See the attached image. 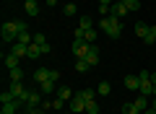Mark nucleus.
Wrapping results in <instances>:
<instances>
[{"instance_id":"obj_11","label":"nucleus","mask_w":156,"mask_h":114,"mask_svg":"<svg viewBox=\"0 0 156 114\" xmlns=\"http://www.w3.org/2000/svg\"><path fill=\"white\" fill-rule=\"evenodd\" d=\"M8 91L13 93V98H21V101L26 104V98H23V96H26V88H23L21 83H11V88H8Z\"/></svg>"},{"instance_id":"obj_33","label":"nucleus","mask_w":156,"mask_h":114,"mask_svg":"<svg viewBox=\"0 0 156 114\" xmlns=\"http://www.w3.org/2000/svg\"><path fill=\"white\" fill-rule=\"evenodd\" d=\"M86 42H89V44L96 42V31H94V29H89V31H86Z\"/></svg>"},{"instance_id":"obj_34","label":"nucleus","mask_w":156,"mask_h":114,"mask_svg":"<svg viewBox=\"0 0 156 114\" xmlns=\"http://www.w3.org/2000/svg\"><path fill=\"white\" fill-rule=\"evenodd\" d=\"M65 104H68V101H62V98H52V109H62Z\"/></svg>"},{"instance_id":"obj_17","label":"nucleus","mask_w":156,"mask_h":114,"mask_svg":"<svg viewBox=\"0 0 156 114\" xmlns=\"http://www.w3.org/2000/svg\"><path fill=\"white\" fill-rule=\"evenodd\" d=\"M133 104H135V106H138V112H140V114H143V112H146V109H148V96H143V93H140V96H138V98H135V101H133Z\"/></svg>"},{"instance_id":"obj_2","label":"nucleus","mask_w":156,"mask_h":114,"mask_svg":"<svg viewBox=\"0 0 156 114\" xmlns=\"http://www.w3.org/2000/svg\"><path fill=\"white\" fill-rule=\"evenodd\" d=\"M0 34H3V42H5V44H16V39H18L16 21H5V23H3V29H0Z\"/></svg>"},{"instance_id":"obj_8","label":"nucleus","mask_w":156,"mask_h":114,"mask_svg":"<svg viewBox=\"0 0 156 114\" xmlns=\"http://www.w3.org/2000/svg\"><path fill=\"white\" fill-rule=\"evenodd\" d=\"M128 13L130 11L122 5V3H112V5H109V16H115V18H125Z\"/></svg>"},{"instance_id":"obj_12","label":"nucleus","mask_w":156,"mask_h":114,"mask_svg":"<svg viewBox=\"0 0 156 114\" xmlns=\"http://www.w3.org/2000/svg\"><path fill=\"white\" fill-rule=\"evenodd\" d=\"M39 91L50 98L52 93H57V86H55V81H44V83H39Z\"/></svg>"},{"instance_id":"obj_6","label":"nucleus","mask_w":156,"mask_h":114,"mask_svg":"<svg viewBox=\"0 0 156 114\" xmlns=\"http://www.w3.org/2000/svg\"><path fill=\"white\" fill-rule=\"evenodd\" d=\"M70 49H73V54H76V57H86L89 42H86V39H81V36H76V39H73V44H70Z\"/></svg>"},{"instance_id":"obj_26","label":"nucleus","mask_w":156,"mask_h":114,"mask_svg":"<svg viewBox=\"0 0 156 114\" xmlns=\"http://www.w3.org/2000/svg\"><path fill=\"white\" fill-rule=\"evenodd\" d=\"M122 114H140V112L133 101H128V104H122Z\"/></svg>"},{"instance_id":"obj_30","label":"nucleus","mask_w":156,"mask_h":114,"mask_svg":"<svg viewBox=\"0 0 156 114\" xmlns=\"http://www.w3.org/2000/svg\"><path fill=\"white\" fill-rule=\"evenodd\" d=\"M62 13H65V16H76V13H78L76 3H65V8H62Z\"/></svg>"},{"instance_id":"obj_19","label":"nucleus","mask_w":156,"mask_h":114,"mask_svg":"<svg viewBox=\"0 0 156 114\" xmlns=\"http://www.w3.org/2000/svg\"><path fill=\"white\" fill-rule=\"evenodd\" d=\"M18 60H21V57H16V54H5V67L8 70H13V67H18Z\"/></svg>"},{"instance_id":"obj_28","label":"nucleus","mask_w":156,"mask_h":114,"mask_svg":"<svg viewBox=\"0 0 156 114\" xmlns=\"http://www.w3.org/2000/svg\"><path fill=\"white\" fill-rule=\"evenodd\" d=\"M78 29H83V31L94 29V26H91V18H89V16H81V21H78Z\"/></svg>"},{"instance_id":"obj_10","label":"nucleus","mask_w":156,"mask_h":114,"mask_svg":"<svg viewBox=\"0 0 156 114\" xmlns=\"http://www.w3.org/2000/svg\"><path fill=\"white\" fill-rule=\"evenodd\" d=\"M83 60H89L91 67L99 62V49H96V44H89V49H86V57H83Z\"/></svg>"},{"instance_id":"obj_22","label":"nucleus","mask_w":156,"mask_h":114,"mask_svg":"<svg viewBox=\"0 0 156 114\" xmlns=\"http://www.w3.org/2000/svg\"><path fill=\"white\" fill-rule=\"evenodd\" d=\"M109 91H112L109 81H101V83H99V88H96V93H99V96H109Z\"/></svg>"},{"instance_id":"obj_36","label":"nucleus","mask_w":156,"mask_h":114,"mask_svg":"<svg viewBox=\"0 0 156 114\" xmlns=\"http://www.w3.org/2000/svg\"><path fill=\"white\" fill-rule=\"evenodd\" d=\"M115 0H99V5H112Z\"/></svg>"},{"instance_id":"obj_39","label":"nucleus","mask_w":156,"mask_h":114,"mask_svg":"<svg viewBox=\"0 0 156 114\" xmlns=\"http://www.w3.org/2000/svg\"><path fill=\"white\" fill-rule=\"evenodd\" d=\"M55 3H57V0H47V5H50V8H52V5H55Z\"/></svg>"},{"instance_id":"obj_27","label":"nucleus","mask_w":156,"mask_h":114,"mask_svg":"<svg viewBox=\"0 0 156 114\" xmlns=\"http://www.w3.org/2000/svg\"><path fill=\"white\" fill-rule=\"evenodd\" d=\"M122 5H125V8H128V11H130V13H135V11H138V8H140V0H125Z\"/></svg>"},{"instance_id":"obj_18","label":"nucleus","mask_w":156,"mask_h":114,"mask_svg":"<svg viewBox=\"0 0 156 114\" xmlns=\"http://www.w3.org/2000/svg\"><path fill=\"white\" fill-rule=\"evenodd\" d=\"M86 114H99V104H96V98H86Z\"/></svg>"},{"instance_id":"obj_23","label":"nucleus","mask_w":156,"mask_h":114,"mask_svg":"<svg viewBox=\"0 0 156 114\" xmlns=\"http://www.w3.org/2000/svg\"><path fill=\"white\" fill-rule=\"evenodd\" d=\"M143 42H146V44H154V42H156V23H151V26H148V34H146Z\"/></svg>"},{"instance_id":"obj_38","label":"nucleus","mask_w":156,"mask_h":114,"mask_svg":"<svg viewBox=\"0 0 156 114\" xmlns=\"http://www.w3.org/2000/svg\"><path fill=\"white\" fill-rule=\"evenodd\" d=\"M143 114H156V109H151V106H148V109H146Z\"/></svg>"},{"instance_id":"obj_5","label":"nucleus","mask_w":156,"mask_h":114,"mask_svg":"<svg viewBox=\"0 0 156 114\" xmlns=\"http://www.w3.org/2000/svg\"><path fill=\"white\" fill-rule=\"evenodd\" d=\"M68 106H70V112H73V114H81V112H86V96H83V91L73 93V98L68 101Z\"/></svg>"},{"instance_id":"obj_7","label":"nucleus","mask_w":156,"mask_h":114,"mask_svg":"<svg viewBox=\"0 0 156 114\" xmlns=\"http://www.w3.org/2000/svg\"><path fill=\"white\" fill-rule=\"evenodd\" d=\"M23 98H26V106H42V101H44V93H42V91H26V96H23Z\"/></svg>"},{"instance_id":"obj_21","label":"nucleus","mask_w":156,"mask_h":114,"mask_svg":"<svg viewBox=\"0 0 156 114\" xmlns=\"http://www.w3.org/2000/svg\"><path fill=\"white\" fill-rule=\"evenodd\" d=\"M89 67H91L89 60H83V57H78V60H76V70H78V73H86Z\"/></svg>"},{"instance_id":"obj_20","label":"nucleus","mask_w":156,"mask_h":114,"mask_svg":"<svg viewBox=\"0 0 156 114\" xmlns=\"http://www.w3.org/2000/svg\"><path fill=\"white\" fill-rule=\"evenodd\" d=\"M135 34H138L140 39H146V34H148V23H146V21H138V23H135Z\"/></svg>"},{"instance_id":"obj_1","label":"nucleus","mask_w":156,"mask_h":114,"mask_svg":"<svg viewBox=\"0 0 156 114\" xmlns=\"http://www.w3.org/2000/svg\"><path fill=\"white\" fill-rule=\"evenodd\" d=\"M101 31H104L109 39H120V36H122V18L104 16V18H101Z\"/></svg>"},{"instance_id":"obj_9","label":"nucleus","mask_w":156,"mask_h":114,"mask_svg":"<svg viewBox=\"0 0 156 114\" xmlns=\"http://www.w3.org/2000/svg\"><path fill=\"white\" fill-rule=\"evenodd\" d=\"M21 98H13V101H5V104H3V114H16L18 112V109H21Z\"/></svg>"},{"instance_id":"obj_37","label":"nucleus","mask_w":156,"mask_h":114,"mask_svg":"<svg viewBox=\"0 0 156 114\" xmlns=\"http://www.w3.org/2000/svg\"><path fill=\"white\" fill-rule=\"evenodd\" d=\"M151 109H156V96H151Z\"/></svg>"},{"instance_id":"obj_3","label":"nucleus","mask_w":156,"mask_h":114,"mask_svg":"<svg viewBox=\"0 0 156 114\" xmlns=\"http://www.w3.org/2000/svg\"><path fill=\"white\" fill-rule=\"evenodd\" d=\"M31 78H34L37 83H44V81H55V83H57V78H60V73H57V70H47V67H37Z\"/></svg>"},{"instance_id":"obj_32","label":"nucleus","mask_w":156,"mask_h":114,"mask_svg":"<svg viewBox=\"0 0 156 114\" xmlns=\"http://www.w3.org/2000/svg\"><path fill=\"white\" fill-rule=\"evenodd\" d=\"M47 109H42V106H26V114H44Z\"/></svg>"},{"instance_id":"obj_25","label":"nucleus","mask_w":156,"mask_h":114,"mask_svg":"<svg viewBox=\"0 0 156 114\" xmlns=\"http://www.w3.org/2000/svg\"><path fill=\"white\" fill-rule=\"evenodd\" d=\"M57 98H62V101H70V98H73V91H70V88H57Z\"/></svg>"},{"instance_id":"obj_15","label":"nucleus","mask_w":156,"mask_h":114,"mask_svg":"<svg viewBox=\"0 0 156 114\" xmlns=\"http://www.w3.org/2000/svg\"><path fill=\"white\" fill-rule=\"evenodd\" d=\"M23 11H26V16H39L37 0H23Z\"/></svg>"},{"instance_id":"obj_16","label":"nucleus","mask_w":156,"mask_h":114,"mask_svg":"<svg viewBox=\"0 0 156 114\" xmlns=\"http://www.w3.org/2000/svg\"><path fill=\"white\" fill-rule=\"evenodd\" d=\"M29 60H39V57H44V54H42V49H39V44H29V54H26Z\"/></svg>"},{"instance_id":"obj_4","label":"nucleus","mask_w":156,"mask_h":114,"mask_svg":"<svg viewBox=\"0 0 156 114\" xmlns=\"http://www.w3.org/2000/svg\"><path fill=\"white\" fill-rule=\"evenodd\" d=\"M138 78H140V88H138V91L140 93H143V96H154V83H151V73L148 70H140L138 73Z\"/></svg>"},{"instance_id":"obj_29","label":"nucleus","mask_w":156,"mask_h":114,"mask_svg":"<svg viewBox=\"0 0 156 114\" xmlns=\"http://www.w3.org/2000/svg\"><path fill=\"white\" fill-rule=\"evenodd\" d=\"M16 42H21V44H31V42H34V36H31L29 31H21V34H18V39H16Z\"/></svg>"},{"instance_id":"obj_24","label":"nucleus","mask_w":156,"mask_h":114,"mask_svg":"<svg viewBox=\"0 0 156 114\" xmlns=\"http://www.w3.org/2000/svg\"><path fill=\"white\" fill-rule=\"evenodd\" d=\"M8 73H11V83H21V78H23L21 67H13V70H8Z\"/></svg>"},{"instance_id":"obj_31","label":"nucleus","mask_w":156,"mask_h":114,"mask_svg":"<svg viewBox=\"0 0 156 114\" xmlns=\"http://www.w3.org/2000/svg\"><path fill=\"white\" fill-rule=\"evenodd\" d=\"M34 44L44 47V44H50V42H47V36H44V34H34Z\"/></svg>"},{"instance_id":"obj_40","label":"nucleus","mask_w":156,"mask_h":114,"mask_svg":"<svg viewBox=\"0 0 156 114\" xmlns=\"http://www.w3.org/2000/svg\"><path fill=\"white\" fill-rule=\"evenodd\" d=\"M115 3H125V0H115Z\"/></svg>"},{"instance_id":"obj_14","label":"nucleus","mask_w":156,"mask_h":114,"mask_svg":"<svg viewBox=\"0 0 156 114\" xmlns=\"http://www.w3.org/2000/svg\"><path fill=\"white\" fill-rule=\"evenodd\" d=\"M122 83H125V88H128V91H138V88H140V78H138V75H128Z\"/></svg>"},{"instance_id":"obj_35","label":"nucleus","mask_w":156,"mask_h":114,"mask_svg":"<svg viewBox=\"0 0 156 114\" xmlns=\"http://www.w3.org/2000/svg\"><path fill=\"white\" fill-rule=\"evenodd\" d=\"M151 83H154V96H156V73H151Z\"/></svg>"},{"instance_id":"obj_13","label":"nucleus","mask_w":156,"mask_h":114,"mask_svg":"<svg viewBox=\"0 0 156 114\" xmlns=\"http://www.w3.org/2000/svg\"><path fill=\"white\" fill-rule=\"evenodd\" d=\"M11 52L16 54V57H26V54H29V44L16 42V44H11Z\"/></svg>"}]
</instances>
